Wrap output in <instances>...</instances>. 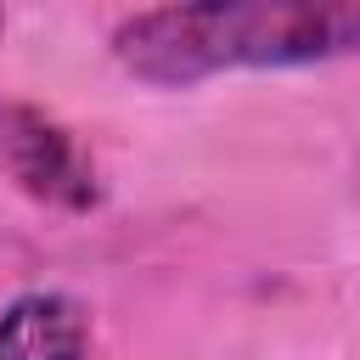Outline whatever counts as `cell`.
Segmentation results:
<instances>
[{"instance_id": "6da1fadb", "label": "cell", "mask_w": 360, "mask_h": 360, "mask_svg": "<svg viewBox=\"0 0 360 360\" xmlns=\"http://www.w3.org/2000/svg\"><path fill=\"white\" fill-rule=\"evenodd\" d=\"M360 51V0H197L146 6L112 28V62L158 90L214 73L321 68Z\"/></svg>"}, {"instance_id": "7a4b0ae2", "label": "cell", "mask_w": 360, "mask_h": 360, "mask_svg": "<svg viewBox=\"0 0 360 360\" xmlns=\"http://www.w3.org/2000/svg\"><path fill=\"white\" fill-rule=\"evenodd\" d=\"M0 169L22 197L56 214H90L101 202V174L79 135L51 118L34 101H6L0 107Z\"/></svg>"}, {"instance_id": "3957f363", "label": "cell", "mask_w": 360, "mask_h": 360, "mask_svg": "<svg viewBox=\"0 0 360 360\" xmlns=\"http://www.w3.org/2000/svg\"><path fill=\"white\" fill-rule=\"evenodd\" d=\"M90 309L62 287H28L0 304V360H84Z\"/></svg>"}, {"instance_id": "277c9868", "label": "cell", "mask_w": 360, "mask_h": 360, "mask_svg": "<svg viewBox=\"0 0 360 360\" xmlns=\"http://www.w3.org/2000/svg\"><path fill=\"white\" fill-rule=\"evenodd\" d=\"M0 34H6V11H0Z\"/></svg>"}]
</instances>
